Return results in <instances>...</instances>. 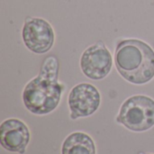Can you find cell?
Masks as SVG:
<instances>
[{
	"mask_svg": "<svg viewBox=\"0 0 154 154\" xmlns=\"http://www.w3.org/2000/svg\"><path fill=\"white\" fill-rule=\"evenodd\" d=\"M115 62L119 74L130 83L143 85L153 79L154 51L143 41H120L116 45Z\"/></svg>",
	"mask_w": 154,
	"mask_h": 154,
	"instance_id": "cell-2",
	"label": "cell"
},
{
	"mask_svg": "<svg viewBox=\"0 0 154 154\" xmlns=\"http://www.w3.org/2000/svg\"><path fill=\"white\" fill-rule=\"evenodd\" d=\"M62 154H96V146L87 134L76 132L69 134L62 144Z\"/></svg>",
	"mask_w": 154,
	"mask_h": 154,
	"instance_id": "cell-8",
	"label": "cell"
},
{
	"mask_svg": "<svg viewBox=\"0 0 154 154\" xmlns=\"http://www.w3.org/2000/svg\"><path fill=\"white\" fill-rule=\"evenodd\" d=\"M112 64V55L102 41L87 48L80 58V68L83 74L93 80L105 79L111 71Z\"/></svg>",
	"mask_w": 154,
	"mask_h": 154,
	"instance_id": "cell-5",
	"label": "cell"
},
{
	"mask_svg": "<svg viewBox=\"0 0 154 154\" xmlns=\"http://www.w3.org/2000/svg\"><path fill=\"white\" fill-rule=\"evenodd\" d=\"M22 38L27 49L36 54H42L52 48L55 34L48 21L40 17L28 16L22 29Z\"/></svg>",
	"mask_w": 154,
	"mask_h": 154,
	"instance_id": "cell-4",
	"label": "cell"
},
{
	"mask_svg": "<svg viewBox=\"0 0 154 154\" xmlns=\"http://www.w3.org/2000/svg\"><path fill=\"white\" fill-rule=\"evenodd\" d=\"M30 132L21 120L11 118L4 121L0 127V142L4 149L23 154L30 142Z\"/></svg>",
	"mask_w": 154,
	"mask_h": 154,
	"instance_id": "cell-7",
	"label": "cell"
},
{
	"mask_svg": "<svg viewBox=\"0 0 154 154\" xmlns=\"http://www.w3.org/2000/svg\"><path fill=\"white\" fill-rule=\"evenodd\" d=\"M117 123L134 132H144L154 125V100L137 95L127 98L116 117Z\"/></svg>",
	"mask_w": 154,
	"mask_h": 154,
	"instance_id": "cell-3",
	"label": "cell"
},
{
	"mask_svg": "<svg viewBox=\"0 0 154 154\" xmlns=\"http://www.w3.org/2000/svg\"><path fill=\"white\" fill-rule=\"evenodd\" d=\"M68 102L70 118L75 120L79 117H87L93 115L99 107L101 97L95 86L81 83L70 90Z\"/></svg>",
	"mask_w": 154,
	"mask_h": 154,
	"instance_id": "cell-6",
	"label": "cell"
},
{
	"mask_svg": "<svg viewBox=\"0 0 154 154\" xmlns=\"http://www.w3.org/2000/svg\"><path fill=\"white\" fill-rule=\"evenodd\" d=\"M58 76V60L54 56L47 57L39 75L27 83L23 92V104L31 113L46 115L58 106L64 88Z\"/></svg>",
	"mask_w": 154,
	"mask_h": 154,
	"instance_id": "cell-1",
	"label": "cell"
}]
</instances>
